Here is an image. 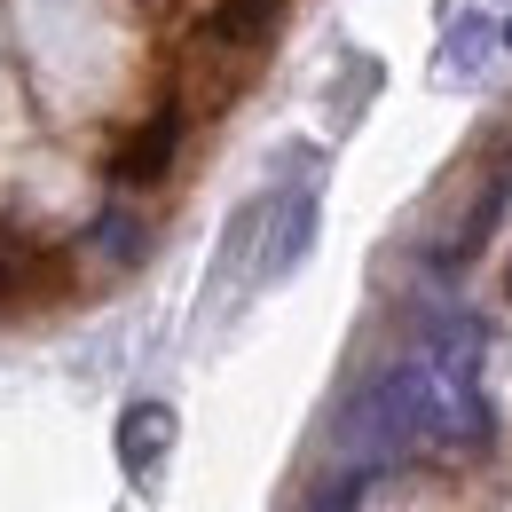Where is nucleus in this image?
Returning <instances> with one entry per match:
<instances>
[{"label":"nucleus","mask_w":512,"mask_h":512,"mask_svg":"<svg viewBox=\"0 0 512 512\" xmlns=\"http://www.w3.org/2000/svg\"><path fill=\"white\" fill-rule=\"evenodd\" d=\"M316 245V190H292V197H268V237H260V260H253V284H276L292 276Z\"/></svg>","instance_id":"f257e3e1"},{"label":"nucleus","mask_w":512,"mask_h":512,"mask_svg":"<svg viewBox=\"0 0 512 512\" xmlns=\"http://www.w3.org/2000/svg\"><path fill=\"white\" fill-rule=\"evenodd\" d=\"M276 8H284V0H221V8H213V40H229V48H253L260 32L276 24Z\"/></svg>","instance_id":"0eeeda50"},{"label":"nucleus","mask_w":512,"mask_h":512,"mask_svg":"<svg viewBox=\"0 0 512 512\" xmlns=\"http://www.w3.org/2000/svg\"><path fill=\"white\" fill-rule=\"evenodd\" d=\"M497 48H505V24H489V16H457V24H449V48H442V79H473Z\"/></svg>","instance_id":"39448f33"},{"label":"nucleus","mask_w":512,"mask_h":512,"mask_svg":"<svg viewBox=\"0 0 512 512\" xmlns=\"http://www.w3.org/2000/svg\"><path fill=\"white\" fill-rule=\"evenodd\" d=\"M166 449H174V410L166 402H134L127 418H119V465L142 481V473H158Z\"/></svg>","instance_id":"7ed1b4c3"},{"label":"nucleus","mask_w":512,"mask_h":512,"mask_svg":"<svg viewBox=\"0 0 512 512\" xmlns=\"http://www.w3.org/2000/svg\"><path fill=\"white\" fill-rule=\"evenodd\" d=\"M174 150H182V103H158V111H150V119H142V127L127 134V150L111 158L119 190H150V182H166Z\"/></svg>","instance_id":"f03ea898"},{"label":"nucleus","mask_w":512,"mask_h":512,"mask_svg":"<svg viewBox=\"0 0 512 512\" xmlns=\"http://www.w3.org/2000/svg\"><path fill=\"white\" fill-rule=\"evenodd\" d=\"M505 48H512V16H505Z\"/></svg>","instance_id":"9d476101"},{"label":"nucleus","mask_w":512,"mask_h":512,"mask_svg":"<svg viewBox=\"0 0 512 512\" xmlns=\"http://www.w3.org/2000/svg\"><path fill=\"white\" fill-rule=\"evenodd\" d=\"M95 245H103V253L127 268V260H142V253H150V229H142L134 213H103V221H95Z\"/></svg>","instance_id":"6e6552de"},{"label":"nucleus","mask_w":512,"mask_h":512,"mask_svg":"<svg viewBox=\"0 0 512 512\" xmlns=\"http://www.w3.org/2000/svg\"><path fill=\"white\" fill-rule=\"evenodd\" d=\"M505 197H512V166H497V174H489V182H481V197H473V205H465V221H457V237H449L442 253V268H465V260L481 253V245H489V229H497V213H505Z\"/></svg>","instance_id":"20e7f679"},{"label":"nucleus","mask_w":512,"mask_h":512,"mask_svg":"<svg viewBox=\"0 0 512 512\" xmlns=\"http://www.w3.org/2000/svg\"><path fill=\"white\" fill-rule=\"evenodd\" d=\"M16 292H24V268H16V253H8V245H0V308H8V300H16Z\"/></svg>","instance_id":"1a4fd4ad"},{"label":"nucleus","mask_w":512,"mask_h":512,"mask_svg":"<svg viewBox=\"0 0 512 512\" xmlns=\"http://www.w3.org/2000/svg\"><path fill=\"white\" fill-rule=\"evenodd\" d=\"M505 300H512V268H505Z\"/></svg>","instance_id":"9b49d317"},{"label":"nucleus","mask_w":512,"mask_h":512,"mask_svg":"<svg viewBox=\"0 0 512 512\" xmlns=\"http://www.w3.org/2000/svg\"><path fill=\"white\" fill-rule=\"evenodd\" d=\"M371 481H379L371 465H347V457H339V465L323 473L316 489H308V512H363V497H371Z\"/></svg>","instance_id":"423d86ee"}]
</instances>
